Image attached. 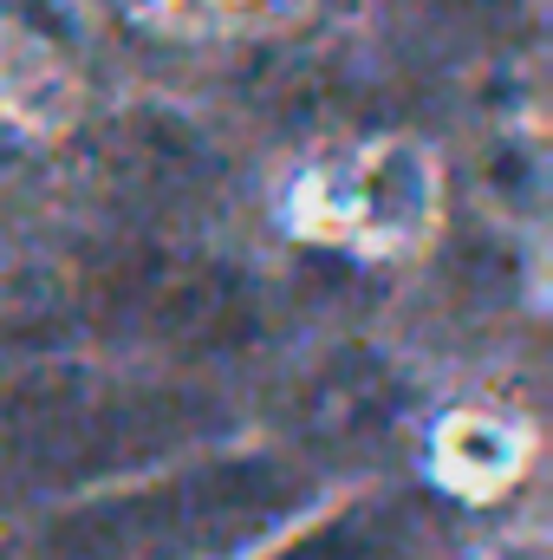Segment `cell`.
I'll list each match as a JSON object with an SVG mask.
<instances>
[{
    "label": "cell",
    "instance_id": "obj_1",
    "mask_svg": "<svg viewBox=\"0 0 553 560\" xmlns=\"http://www.w3.org/2000/svg\"><path fill=\"white\" fill-rule=\"evenodd\" d=\"M286 222L313 242L398 255L436 229V156L411 138H372L306 163L286 183Z\"/></svg>",
    "mask_w": 553,
    "mask_h": 560
},
{
    "label": "cell",
    "instance_id": "obj_2",
    "mask_svg": "<svg viewBox=\"0 0 553 560\" xmlns=\"http://www.w3.org/2000/svg\"><path fill=\"white\" fill-rule=\"evenodd\" d=\"M528 456H534V436L515 418H495V411H449L430 430V476L456 502H495V495H508L521 482Z\"/></svg>",
    "mask_w": 553,
    "mask_h": 560
}]
</instances>
